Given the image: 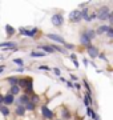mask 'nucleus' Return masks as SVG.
<instances>
[{
    "label": "nucleus",
    "mask_w": 113,
    "mask_h": 120,
    "mask_svg": "<svg viewBox=\"0 0 113 120\" xmlns=\"http://www.w3.org/2000/svg\"><path fill=\"white\" fill-rule=\"evenodd\" d=\"M97 16V13H89V8H84L83 11H81V17H83L85 22H92L95 17Z\"/></svg>",
    "instance_id": "obj_1"
},
{
    "label": "nucleus",
    "mask_w": 113,
    "mask_h": 120,
    "mask_svg": "<svg viewBox=\"0 0 113 120\" xmlns=\"http://www.w3.org/2000/svg\"><path fill=\"white\" fill-rule=\"evenodd\" d=\"M83 17H81V11L80 9H74V11H72V12L69 13V20L73 23H77L80 22Z\"/></svg>",
    "instance_id": "obj_2"
},
{
    "label": "nucleus",
    "mask_w": 113,
    "mask_h": 120,
    "mask_svg": "<svg viewBox=\"0 0 113 120\" xmlns=\"http://www.w3.org/2000/svg\"><path fill=\"white\" fill-rule=\"evenodd\" d=\"M109 16V8L108 7H102V8H100V11H99V13H97V17L100 19V20H105V17Z\"/></svg>",
    "instance_id": "obj_3"
},
{
    "label": "nucleus",
    "mask_w": 113,
    "mask_h": 120,
    "mask_svg": "<svg viewBox=\"0 0 113 120\" xmlns=\"http://www.w3.org/2000/svg\"><path fill=\"white\" fill-rule=\"evenodd\" d=\"M52 24L55 27H60L63 24V16H61L60 13H56V15L52 16Z\"/></svg>",
    "instance_id": "obj_4"
},
{
    "label": "nucleus",
    "mask_w": 113,
    "mask_h": 120,
    "mask_svg": "<svg viewBox=\"0 0 113 120\" xmlns=\"http://www.w3.org/2000/svg\"><path fill=\"white\" fill-rule=\"evenodd\" d=\"M41 113H43V116L45 119H52L53 117V112L51 111L47 105H43V107H41Z\"/></svg>",
    "instance_id": "obj_5"
},
{
    "label": "nucleus",
    "mask_w": 113,
    "mask_h": 120,
    "mask_svg": "<svg viewBox=\"0 0 113 120\" xmlns=\"http://www.w3.org/2000/svg\"><path fill=\"white\" fill-rule=\"evenodd\" d=\"M37 31H39L37 28H33L32 31H28V30H25V28H20L19 32L21 35H25V36H35V35L37 34Z\"/></svg>",
    "instance_id": "obj_6"
},
{
    "label": "nucleus",
    "mask_w": 113,
    "mask_h": 120,
    "mask_svg": "<svg viewBox=\"0 0 113 120\" xmlns=\"http://www.w3.org/2000/svg\"><path fill=\"white\" fill-rule=\"evenodd\" d=\"M18 84H20V87L27 88L28 86H32V80H31V79H27V77H24V79H19ZM20 87H19V88H20Z\"/></svg>",
    "instance_id": "obj_7"
},
{
    "label": "nucleus",
    "mask_w": 113,
    "mask_h": 120,
    "mask_svg": "<svg viewBox=\"0 0 113 120\" xmlns=\"http://www.w3.org/2000/svg\"><path fill=\"white\" fill-rule=\"evenodd\" d=\"M48 39H51V40H55V41H57V43L60 44H65V41H64V39L60 38V36H57V35H53V34H48L47 35Z\"/></svg>",
    "instance_id": "obj_8"
},
{
    "label": "nucleus",
    "mask_w": 113,
    "mask_h": 120,
    "mask_svg": "<svg viewBox=\"0 0 113 120\" xmlns=\"http://www.w3.org/2000/svg\"><path fill=\"white\" fill-rule=\"evenodd\" d=\"M13 96L11 94H8V95H5V96H3V103L4 104H7V105H9V104H12L13 103Z\"/></svg>",
    "instance_id": "obj_9"
},
{
    "label": "nucleus",
    "mask_w": 113,
    "mask_h": 120,
    "mask_svg": "<svg viewBox=\"0 0 113 120\" xmlns=\"http://www.w3.org/2000/svg\"><path fill=\"white\" fill-rule=\"evenodd\" d=\"M80 41H81V44H84V45H87V47H91V40L87 38V35L83 32V35H81V38H80Z\"/></svg>",
    "instance_id": "obj_10"
},
{
    "label": "nucleus",
    "mask_w": 113,
    "mask_h": 120,
    "mask_svg": "<svg viewBox=\"0 0 113 120\" xmlns=\"http://www.w3.org/2000/svg\"><path fill=\"white\" fill-rule=\"evenodd\" d=\"M88 53H89L91 57H97V56H99V51H97L95 47H92V45L88 47Z\"/></svg>",
    "instance_id": "obj_11"
},
{
    "label": "nucleus",
    "mask_w": 113,
    "mask_h": 120,
    "mask_svg": "<svg viewBox=\"0 0 113 120\" xmlns=\"http://www.w3.org/2000/svg\"><path fill=\"white\" fill-rule=\"evenodd\" d=\"M108 30H109V26H101V27H99V28H97V31H96V35L105 34Z\"/></svg>",
    "instance_id": "obj_12"
},
{
    "label": "nucleus",
    "mask_w": 113,
    "mask_h": 120,
    "mask_svg": "<svg viewBox=\"0 0 113 120\" xmlns=\"http://www.w3.org/2000/svg\"><path fill=\"white\" fill-rule=\"evenodd\" d=\"M84 34L87 35V38L89 39V40H92V39H93V38L96 36V32H95L93 30H87L85 32H84Z\"/></svg>",
    "instance_id": "obj_13"
},
{
    "label": "nucleus",
    "mask_w": 113,
    "mask_h": 120,
    "mask_svg": "<svg viewBox=\"0 0 113 120\" xmlns=\"http://www.w3.org/2000/svg\"><path fill=\"white\" fill-rule=\"evenodd\" d=\"M24 112H25L24 105H18V107H16V115L18 116H23L24 115Z\"/></svg>",
    "instance_id": "obj_14"
},
{
    "label": "nucleus",
    "mask_w": 113,
    "mask_h": 120,
    "mask_svg": "<svg viewBox=\"0 0 113 120\" xmlns=\"http://www.w3.org/2000/svg\"><path fill=\"white\" fill-rule=\"evenodd\" d=\"M29 101V96L28 95H23L21 98L19 99V103H23V104H27Z\"/></svg>",
    "instance_id": "obj_15"
},
{
    "label": "nucleus",
    "mask_w": 113,
    "mask_h": 120,
    "mask_svg": "<svg viewBox=\"0 0 113 120\" xmlns=\"http://www.w3.org/2000/svg\"><path fill=\"white\" fill-rule=\"evenodd\" d=\"M87 113H88V116H89V117H92V119H96V116H97V115L95 113V111H93L91 107L87 108Z\"/></svg>",
    "instance_id": "obj_16"
},
{
    "label": "nucleus",
    "mask_w": 113,
    "mask_h": 120,
    "mask_svg": "<svg viewBox=\"0 0 113 120\" xmlns=\"http://www.w3.org/2000/svg\"><path fill=\"white\" fill-rule=\"evenodd\" d=\"M24 109H28V111H33V109H35V104L31 103V101H28L27 104H24Z\"/></svg>",
    "instance_id": "obj_17"
},
{
    "label": "nucleus",
    "mask_w": 113,
    "mask_h": 120,
    "mask_svg": "<svg viewBox=\"0 0 113 120\" xmlns=\"http://www.w3.org/2000/svg\"><path fill=\"white\" fill-rule=\"evenodd\" d=\"M7 82H8V83H11L12 86H18L19 79H18V77H7Z\"/></svg>",
    "instance_id": "obj_18"
},
{
    "label": "nucleus",
    "mask_w": 113,
    "mask_h": 120,
    "mask_svg": "<svg viewBox=\"0 0 113 120\" xmlns=\"http://www.w3.org/2000/svg\"><path fill=\"white\" fill-rule=\"evenodd\" d=\"M19 92H20V88H19V86H12V88H11V95H19Z\"/></svg>",
    "instance_id": "obj_19"
},
{
    "label": "nucleus",
    "mask_w": 113,
    "mask_h": 120,
    "mask_svg": "<svg viewBox=\"0 0 113 120\" xmlns=\"http://www.w3.org/2000/svg\"><path fill=\"white\" fill-rule=\"evenodd\" d=\"M45 55H47L45 52H31V56L32 57H43Z\"/></svg>",
    "instance_id": "obj_20"
},
{
    "label": "nucleus",
    "mask_w": 113,
    "mask_h": 120,
    "mask_svg": "<svg viewBox=\"0 0 113 120\" xmlns=\"http://www.w3.org/2000/svg\"><path fill=\"white\" fill-rule=\"evenodd\" d=\"M5 31H7V34H8L9 36H12V35L15 34V30H13L11 26H5Z\"/></svg>",
    "instance_id": "obj_21"
},
{
    "label": "nucleus",
    "mask_w": 113,
    "mask_h": 120,
    "mask_svg": "<svg viewBox=\"0 0 113 120\" xmlns=\"http://www.w3.org/2000/svg\"><path fill=\"white\" fill-rule=\"evenodd\" d=\"M41 48H43L45 52H49V53H52V52H53V49H52L51 45H41Z\"/></svg>",
    "instance_id": "obj_22"
},
{
    "label": "nucleus",
    "mask_w": 113,
    "mask_h": 120,
    "mask_svg": "<svg viewBox=\"0 0 113 120\" xmlns=\"http://www.w3.org/2000/svg\"><path fill=\"white\" fill-rule=\"evenodd\" d=\"M0 111H1V113H3L4 116H8L9 115V109L7 107H1V108H0Z\"/></svg>",
    "instance_id": "obj_23"
},
{
    "label": "nucleus",
    "mask_w": 113,
    "mask_h": 120,
    "mask_svg": "<svg viewBox=\"0 0 113 120\" xmlns=\"http://www.w3.org/2000/svg\"><path fill=\"white\" fill-rule=\"evenodd\" d=\"M0 47L1 48H13L15 45H13V43H3V44H0Z\"/></svg>",
    "instance_id": "obj_24"
},
{
    "label": "nucleus",
    "mask_w": 113,
    "mask_h": 120,
    "mask_svg": "<svg viewBox=\"0 0 113 120\" xmlns=\"http://www.w3.org/2000/svg\"><path fill=\"white\" fill-rule=\"evenodd\" d=\"M63 117H64V119H71V113L68 111H67V109H64V112H63Z\"/></svg>",
    "instance_id": "obj_25"
},
{
    "label": "nucleus",
    "mask_w": 113,
    "mask_h": 120,
    "mask_svg": "<svg viewBox=\"0 0 113 120\" xmlns=\"http://www.w3.org/2000/svg\"><path fill=\"white\" fill-rule=\"evenodd\" d=\"M13 63H16V64L20 65V67H21V65L24 64V61H23L21 59H15V60H13Z\"/></svg>",
    "instance_id": "obj_26"
},
{
    "label": "nucleus",
    "mask_w": 113,
    "mask_h": 120,
    "mask_svg": "<svg viewBox=\"0 0 113 120\" xmlns=\"http://www.w3.org/2000/svg\"><path fill=\"white\" fill-rule=\"evenodd\" d=\"M36 101H39V96H37V95H33V99H32V101H31V103L35 104Z\"/></svg>",
    "instance_id": "obj_27"
},
{
    "label": "nucleus",
    "mask_w": 113,
    "mask_h": 120,
    "mask_svg": "<svg viewBox=\"0 0 113 120\" xmlns=\"http://www.w3.org/2000/svg\"><path fill=\"white\" fill-rule=\"evenodd\" d=\"M52 49H56V51H60V52H64V49L60 47H57V45H52Z\"/></svg>",
    "instance_id": "obj_28"
},
{
    "label": "nucleus",
    "mask_w": 113,
    "mask_h": 120,
    "mask_svg": "<svg viewBox=\"0 0 113 120\" xmlns=\"http://www.w3.org/2000/svg\"><path fill=\"white\" fill-rule=\"evenodd\" d=\"M106 32H108V36H109V38H112V36H113V30L110 28V27H109V30L106 31Z\"/></svg>",
    "instance_id": "obj_29"
},
{
    "label": "nucleus",
    "mask_w": 113,
    "mask_h": 120,
    "mask_svg": "<svg viewBox=\"0 0 113 120\" xmlns=\"http://www.w3.org/2000/svg\"><path fill=\"white\" fill-rule=\"evenodd\" d=\"M84 84H85V87H87L88 92H91V87H89V84H88V82H87V80H84Z\"/></svg>",
    "instance_id": "obj_30"
},
{
    "label": "nucleus",
    "mask_w": 113,
    "mask_h": 120,
    "mask_svg": "<svg viewBox=\"0 0 113 120\" xmlns=\"http://www.w3.org/2000/svg\"><path fill=\"white\" fill-rule=\"evenodd\" d=\"M53 71H55V73H56L57 76H60V75H61V71H60V69H59V68H55V69H53Z\"/></svg>",
    "instance_id": "obj_31"
},
{
    "label": "nucleus",
    "mask_w": 113,
    "mask_h": 120,
    "mask_svg": "<svg viewBox=\"0 0 113 120\" xmlns=\"http://www.w3.org/2000/svg\"><path fill=\"white\" fill-rule=\"evenodd\" d=\"M40 69H44V71H49V67H47V65H41V67H39Z\"/></svg>",
    "instance_id": "obj_32"
},
{
    "label": "nucleus",
    "mask_w": 113,
    "mask_h": 120,
    "mask_svg": "<svg viewBox=\"0 0 113 120\" xmlns=\"http://www.w3.org/2000/svg\"><path fill=\"white\" fill-rule=\"evenodd\" d=\"M67 87H69V88H73V83H71V82H67Z\"/></svg>",
    "instance_id": "obj_33"
},
{
    "label": "nucleus",
    "mask_w": 113,
    "mask_h": 120,
    "mask_svg": "<svg viewBox=\"0 0 113 120\" xmlns=\"http://www.w3.org/2000/svg\"><path fill=\"white\" fill-rule=\"evenodd\" d=\"M65 47L69 48V49H72V48H73V45H72V44H65Z\"/></svg>",
    "instance_id": "obj_34"
},
{
    "label": "nucleus",
    "mask_w": 113,
    "mask_h": 120,
    "mask_svg": "<svg viewBox=\"0 0 113 120\" xmlns=\"http://www.w3.org/2000/svg\"><path fill=\"white\" fill-rule=\"evenodd\" d=\"M4 68H5L4 65H0V73H1V72H3V71H4Z\"/></svg>",
    "instance_id": "obj_35"
},
{
    "label": "nucleus",
    "mask_w": 113,
    "mask_h": 120,
    "mask_svg": "<svg viewBox=\"0 0 113 120\" xmlns=\"http://www.w3.org/2000/svg\"><path fill=\"white\" fill-rule=\"evenodd\" d=\"M73 87H76L77 90H80V88H81V87H80V84H73Z\"/></svg>",
    "instance_id": "obj_36"
},
{
    "label": "nucleus",
    "mask_w": 113,
    "mask_h": 120,
    "mask_svg": "<svg viewBox=\"0 0 113 120\" xmlns=\"http://www.w3.org/2000/svg\"><path fill=\"white\" fill-rule=\"evenodd\" d=\"M3 103V96H1V95H0V104Z\"/></svg>",
    "instance_id": "obj_37"
},
{
    "label": "nucleus",
    "mask_w": 113,
    "mask_h": 120,
    "mask_svg": "<svg viewBox=\"0 0 113 120\" xmlns=\"http://www.w3.org/2000/svg\"><path fill=\"white\" fill-rule=\"evenodd\" d=\"M0 108H1V105H0Z\"/></svg>",
    "instance_id": "obj_38"
}]
</instances>
